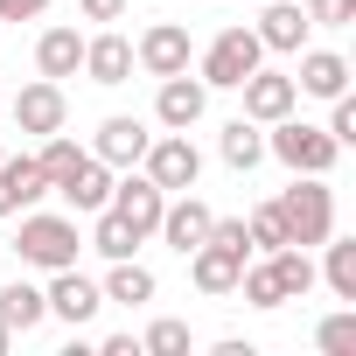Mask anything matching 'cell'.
<instances>
[{
    "instance_id": "cell-1",
    "label": "cell",
    "mask_w": 356,
    "mask_h": 356,
    "mask_svg": "<svg viewBox=\"0 0 356 356\" xmlns=\"http://www.w3.org/2000/svg\"><path fill=\"white\" fill-rule=\"evenodd\" d=\"M280 217H286V245L314 252L328 231H335V189H328V175H293V189L273 196Z\"/></svg>"
},
{
    "instance_id": "cell-2",
    "label": "cell",
    "mask_w": 356,
    "mask_h": 356,
    "mask_svg": "<svg viewBox=\"0 0 356 356\" xmlns=\"http://www.w3.org/2000/svg\"><path fill=\"white\" fill-rule=\"evenodd\" d=\"M15 252H22V266H42V273H56V266H77V252H84V238H77V217H49V210H22V231H15Z\"/></svg>"
},
{
    "instance_id": "cell-3",
    "label": "cell",
    "mask_w": 356,
    "mask_h": 356,
    "mask_svg": "<svg viewBox=\"0 0 356 356\" xmlns=\"http://www.w3.org/2000/svg\"><path fill=\"white\" fill-rule=\"evenodd\" d=\"M266 154L280 161V168H293V175H328L335 168V140H328V126H307V119H273V133H266Z\"/></svg>"
},
{
    "instance_id": "cell-4",
    "label": "cell",
    "mask_w": 356,
    "mask_h": 356,
    "mask_svg": "<svg viewBox=\"0 0 356 356\" xmlns=\"http://www.w3.org/2000/svg\"><path fill=\"white\" fill-rule=\"evenodd\" d=\"M140 175H147L154 189L182 196V189H196V182H203V154H196V140H189V133H154V140H147V154H140Z\"/></svg>"
},
{
    "instance_id": "cell-5",
    "label": "cell",
    "mask_w": 356,
    "mask_h": 356,
    "mask_svg": "<svg viewBox=\"0 0 356 356\" xmlns=\"http://www.w3.org/2000/svg\"><path fill=\"white\" fill-rule=\"evenodd\" d=\"M259 63H266V42H259L252 29H224V35L203 49V84H210V91H238Z\"/></svg>"
},
{
    "instance_id": "cell-6",
    "label": "cell",
    "mask_w": 356,
    "mask_h": 356,
    "mask_svg": "<svg viewBox=\"0 0 356 356\" xmlns=\"http://www.w3.org/2000/svg\"><path fill=\"white\" fill-rule=\"evenodd\" d=\"M63 119H70V98H63L56 77H35V84L15 91V126L22 133H63Z\"/></svg>"
},
{
    "instance_id": "cell-7",
    "label": "cell",
    "mask_w": 356,
    "mask_h": 356,
    "mask_svg": "<svg viewBox=\"0 0 356 356\" xmlns=\"http://www.w3.org/2000/svg\"><path fill=\"white\" fill-rule=\"evenodd\" d=\"M42 300H49V314H56V321H70V328H84V321H91V314L105 307L98 280H84L77 266H56V273H49V293H42Z\"/></svg>"
},
{
    "instance_id": "cell-8",
    "label": "cell",
    "mask_w": 356,
    "mask_h": 356,
    "mask_svg": "<svg viewBox=\"0 0 356 356\" xmlns=\"http://www.w3.org/2000/svg\"><path fill=\"white\" fill-rule=\"evenodd\" d=\"M203 105H210V84H203V77H189V70H175V77H161L154 119H161L168 133H189V126L203 119Z\"/></svg>"
},
{
    "instance_id": "cell-9",
    "label": "cell",
    "mask_w": 356,
    "mask_h": 356,
    "mask_svg": "<svg viewBox=\"0 0 356 356\" xmlns=\"http://www.w3.org/2000/svg\"><path fill=\"white\" fill-rule=\"evenodd\" d=\"M210 217H217V210H210V203H203L196 189H182V196H168V210H161V224H154V231H161V238H168L175 252L189 259V252H196V245L210 238Z\"/></svg>"
},
{
    "instance_id": "cell-10",
    "label": "cell",
    "mask_w": 356,
    "mask_h": 356,
    "mask_svg": "<svg viewBox=\"0 0 356 356\" xmlns=\"http://www.w3.org/2000/svg\"><path fill=\"white\" fill-rule=\"evenodd\" d=\"M133 63L147 77H175V70H189V29L182 22H154L140 42H133Z\"/></svg>"
},
{
    "instance_id": "cell-11",
    "label": "cell",
    "mask_w": 356,
    "mask_h": 356,
    "mask_svg": "<svg viewBox=\"0 0 356 356\" xmlns=\"http://www.w3.org/2000/svg\"><path fill=\"white\" fill-rule=\"evenodd\" d=\"M238 91H245V119H252V126H273V119H286V112L300 105L293 77H280V70H266V63H259Z\"/></svg>"
},
{
    "instance_id": "cell-12",
    "label": "cell",
    "mask_w": 356,
    "mask_h": 356,
    "mask_svg": "<svg viewBox=\"0 0 356 356\" xmlns=\"http://www.w3.org/2000/svg\"><path fill=\"white\" fill-rule=\"evenodd\" d=\"M49 196V175L35 168V154H0V217H22V210H35Z\"/></svg>"
},
{
    "instance_id": "cell-13",
    "label": "cell",
    "mask_w": 356,
    "mask_h": 356,
    "mask_svg": "<svg viewBox=\"0 0 356 356\" xmlns=\"http://www.w3.org/2000/svg\"><path fill=\"white\" fill-rule=\"evenodd\" d=\"M56 196L70 203V217H91V210H105V203H112V168H105L98 154H84V161L63 175V182H56Z\"/></svg>"
},
{
    "instance_id": "cell-14",
    "label": "cell",
    "mask_w": 356,
    "mask_h": 356,
    "mask_svg": "<svg viewBox=\"0 0 356 356\" xmlns=\"http://www.w3.org/2000/svg\"><path fill=\"white\" fill-rule=\"evenodd\" d=\"M147 119H126V112H112L105 126H98V140H91V154L105 161V168H140V154H147Z\"/></svg>"
},
{
    "instance_id": "cell-15",
    "label": "cell",
    "mask_w": 356,
    "mask_h": 356,
    "mask_svg": "<svg viewBox=\"0 0 356 356\" xmlns=\"http://www.w3.org/2000/svg\"><path fill=\"white\" fill-rule=\"evenodd\" d=\"M112 210H119L140 238H154V224H161V210H168V189H154L147 175H126V182H112Z\"/></svg>"
},
{
    "instance_id": "cell-16",
    "label": "cell",
    "mask_w": 356,
    "mask_h": 356,
    "mask_svg": "<svg viewBox=\"0 0 356 356\" xmlns=\"http://www.w3.org/2000/svg\"><path fill=\"white\" fill-rule=\"evenodd\" d=\"M238 273H245V252H231V245H217V238H203V245L189 252V280H196L203 293H238Z\"/></svg>"
},
{
    "instance_id": "cell-17",
    "label": "cell",
    "mask_w": 356,
    "mask_h": 356,
    "mask_svg": "<svg viewBox=\"0 0 356 356\" xmlns=\"http://www.w3.org/2000/svg\"><path fill=\"white\" fill-rule=\"evenodd\" d=\"M307 29H314V22H307L300 0H266V15H259V29H252V35H259L266 49H286V56H293V49L307 42Z\"/></svg>"
},
{
    "instance_id": "cell-18",
    "label": "cell",
    "mask_w": 356,
    "mask_h": 356,
    "mask_svg": "<svg viewBox=\"0 0 356 356\" xmlns=\"http://www.w3.org/2000/svg\"><path fill=\"white\" fill-rule=\"evenodd\" d=\"M84 77H91V84H126V77H133V42H126L119 29L91 35V42H84Z\"/></svg>"
},
{
    "instance_id": "cell-19",
    "label": "cell",
    "mask_w": 356,
    "mask_h": 356,
    "mask_svg": "<svg viewBox=\"0 0 356 356\" xmlns=\"http://www.w3.org/2000/svg\"><path fill=\"white\" fill-rule=\"evenodd\" d=\"M293 91H300V98H342V91H349V63H342L335 49H307Z\"/></svg>"
},
{
    "instance_id": "cell-20",
    "label": "cell",
    "mask_w": 356,
    "mask_h": 356,
    "mask_svg": "<svg viewBox=\"0 0 356 356\" xmlns=\"http://www.w3.org/2000/svg\"><path fill=\"white\" fill-rule=\"evenodd\" d=\"M35 70L56 77V84L77 77V70H84V35H77V29H42V42H35Z\"/></svg>"
},
{
    "instance_id": "cell-21",
    "label": "cell",
    "mask_w": 356,
    "mask_h": 356,
    "mask_svg": "<svg viewBox=\"0 0 356 356\" xmlns=\"http://www.w3.org/2000/svg\"><path fill=\"white\" fill-rule=\"evenodd\" d=\"M217 154H224V168H238V175H252V168L266 161V133H259L252 119H231V126L217 133Z\"/></svg>"
},
{
    "instance_id": "cell-22",
    "label": "cell",
    "mask_w": 356,
    "mask_h": 356,
    "mask_svg": "<svg viewBox=\"0 0 356 356\" xmlns=\"http://www.w3.org/2000/svg\"><path fill=\"white\" fill-rule=\"evenodd\" d=\"M266 266H273V280H280V293H286V300H307V293H314V280H321V273H314V259H307L300 245L266 252Z\"/></svg>"
},
{
    "instance_id": "cell-23",
    "label": "cell",
    "mask_w": 356,
    "mask_h": 356,
    "mask_svg": "<svg viewBox=\"0 0 356 356\" xmlns=\"http://www.w3.org/2000/svg\"><path fill=\"white\" fill-rule=\"evenodd\" d=\"M91 217H98V224H91V252H98V259H133V252H140V231H133L112 203L91 210Z\"/></svg>"
},
{
    "instance_id": "cell-24",
    "label": "cell",
    "mask_w": 356,
    "mask_h": 356,
    "mask_svg": "<svg viewBox=\"0 0 356 356\" xmlns=\"http://www.w3.org/2000/svg\"><path fill=\"white\" fill-rule=\"evenodd\" d=\"M105 300H119V307H140V300H154V273L140 266V259H112V273H105V286H98Z\"/></svg>"
},
{
    "instance_id": "cell-25",
    "label": "cell",
    "mask_w": 356,
    "mask_h": 356,
    "mask_svg": "<svg viewBox=\"0 0 356 356\" xmlns=\"http://www.w3.org/2000/svg\"><path fill=\"white\" fill-rule=\"evenodd\" d=\"M42 314H49L42 286H29V280H15V286H0V321H8L15 335H29V328H35Z\"/></svg>"
},
{
    "instance_id": "cell-26",
    "label": "cell",
    "mask_w": 356,
    "mask_h": 356,
    "mask_svg": "<svg viewBox=\"0 0 356 356\" xmlns=\"http://www.w3.org/2000/svg\"><path fill=\"white\" fill-rule=\"evenodd\" d=\"M321 245H328V266H321V280L335 286V300H349V307H356V238H335V231H328Z\"/></svg>"
},
{
    "instance_id": "cell-27",
    "label": "cell",
    "mask_w": 356,
    "mask_h": 356,
    "mask_svg": "<svg viewBox=\"0 0 356 356\" xmlns=\"http://www.w3.org/2000/svg\"><path fill=\"white\" fill-rule=\"evenodd\" d=\"M77 161H84V147H77V140H70V133H42V154H35V168H42V175H49V189H56V182H63V175H70V168H77Z\"/></svg>"
},
{
    "instance_id": "cell-28",
    "label": "cell",
    "mask_w": 356,
    "mask_h": 356,
    "mask_svg": "<svg viewBox=\"0 0 356 356\" xmlns=\"http://www.w3.org/2000/svg\"><path fill=\"white\" fill-rule=\"evenodd\" d=\"M140 356H189V321H175V314H161L147 335H140Z\"/></svg>"
},
{
    "instance_id": "cell-29",
    "label": "cell",
    "mask_w": 356,
    "mask_h": 356,
    "mask_svg": "<svg viewBox=\"0 0 356 356\" xmlns=\"http://www.w3.org/2000/svg\"><path fill=\"white\" fill-rule=\"evenodd\" d=\"M245 231H252V252H280V245H286V217H280V203H252Z\"/></svg>"
},
{
    "instance_id": "cell-30",
    "label": "cell",
    "mask_w": 356,
    "mask_h": 356,
    "mask_svg": "<svg viewBox=\"0 0 356 356\" xmlns=\"http://www.w3.org/2000/svg\"><path fill=\"white\" fill-rule=\"evenodd\" d=\"M238 293H245L252 307H286V293H280L273 266H245V273H238Z\"/></svg>"
},
{
    "instance_id": "cell-31",
    "label": "cell",
    "mask_w": 356,
    "mask_h": 356,
    "mask_svg": "<svg viewBox=\"0 0 356 356\" xmlns=\"http://www.w3.org/2000/svg\"><path fill=\"white\" fill-rule=\"evenodd\" d=\"M314 342H321L328 356H356V307H342V314H328V321L314 328Z\"/></svg>"
},
{
    "instance_id": "cell-32",
    "label": "cell",
    "mask_w": 356,
    "mask_h": 356,
    "mask_svg": "<svg viewBox=\"0 0 356 356\" xmlns=\"http://www.w3.org/2000/svg\"><path fill=\"white\" fill-rule=\"evenodd\" d=\"M328 105H335V112H328V140H335V147H356V98L342 91V98H328Z\"/></svg>"
},
{
    "instance_id": "cell-33",
    "label": "cell",
    "mask_w": 356,
    "mask_h": 356,
    "mask_svg": "<svg viewBox=\"0 0 356 356\" xmlns=\"http://www.w3.org/2000/svg\"><path fill=\"white\" fill-rule=\"evenodd\" d=\"M307 22L314 29H349L356 22V0H307Z\"/></svg>"
},
{
    "instance_id": "cell-34",
    "label": "cell",
    "mask_w": 356,
    "mask_h": 356,
    "mask_svg": "<svg viewBox=\"0 0 356 356\" xmlns=\"http://www.w3.org/2000/svg\"><path fill=\"white\" fill-rule=\"evenodd\" d=\"M49 15V0H0V22H35Z\"/></svg>"
},
{
    "instance_id": "cell-35",
    "label": "cell",
    "mask_w": 356,
    "mask_h": 356,
    "mask_svg": "<svg viewBox=\"0 0 356 356\" xmlns=\"http://www.w3.org/2000/svg\"><path fill=\"white\" fill-rule=\"evenodd\" d=\"M77 8H84V22H119L126 0H77Z\"/></svg>"
},
{
    "instance_id": "cell-36",
    "label": "cell",
    "mask_w": 356,
    "mask_h": 356,
    "mask_svg": "<svg viewBox=\"0 0 356 356\" xmlns=\"http://www.w3.org/2000/svg\"><path fill=\"white\" fill-rule=\"evenodd\" d=\"M98 356H140V342H133V335H105V342H98Z\"/></svg>"
},
{
    "instance_id": "cell-37",
    "label": "cell",
    "mask_w": 356,
    "mask_h": 356,
    "mask_svg": "<svg viewBox=\"0 0 356 356\" xmlns=\"http://www.w3.org/2000/svg\"><path fill=\"white\" fill-rule=\"evenodd\" d=\"M8 342H15V328H8V321H0V349H8Z\"/></svg>"
},
{
    "instance_id": "cell-38",
    "label": "cell",
    "mask_w": 356,
    "mask_h": 356,
    "mask_svg": "<svg viewBox=\"0 0 356 356\" xmlns=\"http://www.w3.org/2000/svg\"><path fill=\"white\" fill-rule=\"evenodd\" d=\"M0 154H8V140H0Z\"/></svg>"
}]
</instances>
